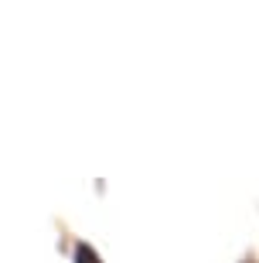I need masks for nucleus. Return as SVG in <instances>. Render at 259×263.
<instances>
[{
    "mask_svg": "<svg viewBox=\"0 0 259 263\" xmlns=\"http://www.w3.org/2000/svg\"><path fill=\"white\" fill-rule=\"evenodd\" d=\"M75 256H78V263H99L96 256H92V250H89V246H78V253H75Z\"/></svg>",
    "mask_w": 259,
    "mask_h": 263,
    "instance_id": "nucleus-1",
    "label": "nucleus"
}]
</instances>
